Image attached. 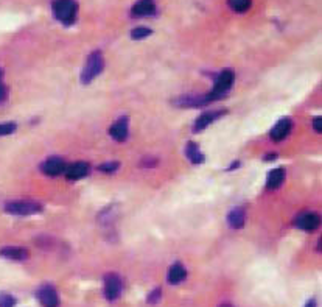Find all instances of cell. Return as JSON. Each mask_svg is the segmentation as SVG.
Masks as SVG:
<instances>
[{
	"label": "cell",
	"mask_w": 322,
	"mask_h": 307,
	"mask_svg": "<svg viewBox=\"0 0 322 307\" xmlns=\"http://www.w3.org/2000/svg\"><path fill=\"white\" fill-rule=\"evenodd\" d=\"M118 162H106V164H101L100 166V170L101 172H106V173H112V172H115L117 169H118Z\"/></svg>",
	"instance_id": "d4e9b609"
},
{
	"label": "cell",
	"mask_w": 322,
	"mask_h": 307,
	"mask_svg": "<svg viewBox=\"0 0 322 307\" xmlns=\"http://www.w3.org/2000/svg\"><path fill=\"white\" fill-rule=\"evenodd\" d=\"M227 5L235 13H246L252 7V2L251 0H227Z\"/></svg>",
	"instance_id": "ffe728a7"
},
{
	"label": "cell",
	"mask_w": 322,
	"mask_h": 307,
	"mask_svg": "<svg viewBox=\"0 0 322 307\" xmlns=\"http://www.w3.org/2000/svg\"><path fill=\"white\" fill-rule=\"evenodd\" d=\"M104 296L109 301H115L117 298H120L123 292V281L118 275L115 273H109L104 276Z\"/></svg>",
	"instance_id": "5b68a950"
},
{
	"label": "cell",
	"mask_w": 322,
	"mask_h": 307,
	"mask_svg": "<svg viewBox=\"0 0 322 307\" xmlns=\"http://www.w3.org/2000/svg\"><path fill=\"white\" fill-rule=\"evenodd\" d=\"M305 307H316V301H314V299H310V301L305 304Z\"/></svg>",
	"instance_id": "83f0119b"
},
{
	"label": "cell",
	"mask_w": 322,
	"mask_h": 307,
	"mask_svg": "<svg viewBox=\"0 0 322 307\" xmlns=\"http://www.w3.org/2000/svg\"><path fill=\"white\" fill-rule=\"evenodd\" d=\"M104 69V59H103V55L100 50H95L89 55L88 61H86V66L83 69V73H81V80L83 83H91L94 78H97V76L103 72Z\"/></svg>",
	"instance_id": "7a4b0ae2"
},
{
	"label": "cell",
	"mask_w": 322,
	"mask_h": 307,
	"mask_svg": "<svg viewBox=\"0 0 322 307\" xmlns=\"http://www.w3.org/2000/svg\"><path fill=\"white\" fill-rule=\"evenodd\" d=\"M284 179H285V170L284 169H274L268 175L266 187L268 189H277L282 182H284Z\"/></svg>",
	"instance_id": "d6986e66"
},
{
	"label": "cell",
	"mask_w": 322,
	"mask_h": 307,
	"mask_svg": "<svg viewBox=\"0 0 322 307\" xmlns=\"http://www.w3.org/2000/svg\"><path fill=\"white\" fill-rule=\"evenodd\" d=\"M290 131H291V120L290 119H282L271 130V139L275 140V142H280L290 134Z\"/></svg>",
	"instance_id": "9c48e42d"
},
{
	"label": "cell",
	"mask_w": 322,
	"mask_h": 307,
	"mask_svg": "<svg viewBox=\"0 0 322 307\" xmlns=\"http://www.w3.org/2000/svg\"><path fill=\"white\" fill-rule=\"evenodd\" d=\"M2 75H4V73H2V69H0V101H2V100L5 98V94H7L4 85H2Z\"/></svg>",
	"instance_id": "4316f807"
},
{
	"label": "cell",
	"mask_w": 322,
	"mask_h": 307,
	"mask_svg": "<svg viewBox=\"0 0 322 307\" xmlns=\"http://www.w3.org/2000/svg\"><path fill=\"white\" fill-rule=\"evenodd\" d=\"M64 173H66V176L69 179H81V178H84L89 173V164H86V162L70 164V166L66 167Z\"/></svg>",
	"instance_id": "8fae6325"
},
{
	"label": "cell",
	"mask_w": 322,
	"mask_h": 307,
	"mask_svg": "<svg viewBox=\"0 0 322 307\" xmlns=\"http://www.w3.org/2000/svg\"><path fill=\"white\" fill-rule=\"evenodd\" d=\"M227 220H229V224L233 228V229H241L245 226V211L241 208H235L229 212L227 215Z\"/></svg>",
	"instance_id": "e0dca14e"
},
{
	"label": "cell",
	"mask_w": 322,
	"mask_h": 307,
	"mask_svg": "<svg viewBox=\"0 0 322 307\" xmlns=\"http://www.w3.org/2000/svg\"><path fill=\"white\" fill-rule=\"evenodd\" d=\"M156 13V2L154 0H137L133 5L131 14L134 17H145V16H153Z\"/></svg>",
	"instance_id": "52a82bcc"
},
{
	"label": "cell",
	"mask_w": 322,
	"mask_h": 307,
	"mask_svg": "<svg viewBox=\"0 0 322 307\" xmlns=\"http://www.w3.org/2000/svg\"><path fill=\"white\" fill-rule=\"evenodd\" d=\"M16 298L10 293H0V307H14Z\"/></svg>",
	"instance_id": "7402d4cb"
},
{
	"label": "cell",
	"mask_w": 322,
	"mask_h": 307,
	"mask_svg": "<svg viewBox=\"0 0 322 307\" xmlns=\"http://www.w3.org/2000/svg\"><path fill=\"white\" fill-rule=\"evenodd\" d=\"M42 172L49 176H56L66 170V164L61 158H50L42 164Z\"/></svg>",
	"instance_id": "4fadbf2b"
},
{
	"label": "cell",
	"mask_w": 322,
	"mask_h": 307,
	"mask_svg": "<svg viewBox=\"0 0 322 307\" xmlns=\"http://www.w3.org/2000/svg\"><path fill=\"white\" fill-rule=\"evenodd\" d=\"M53 14L55 17L64 24V25H72L76 19V11L78 5L75 0H55L53 5Z\"/></svg>",
	"instance_id": "6da1fadb"
},
{
	"label": "cell",
	"mask_w": 322,
	"mask_h": 307,
	"mask_svg": "<svg viewBox=\"0 0 322 307\" xmlns=\"http://www.w3.org/2000/svg\"><path fill=\"white\" fill-rule=\"evenodd\" d=\"M185 153H187V158L190 159V162H193V164H201V162L204 161L203 151L199 150V147H198L195 142H188V144H187Z\"/></svg>",
	"instance_id": "ac0fdd59"
},
{
	"label": "cell",
	"mask_w": 322,
	"mask_h": 307,
	"mask_svg": "<svg viewBox=\"0 0 322 307\" xmlns=\"http://www.w3.org/2000/svg\"><path fill=\"white\" fill-rule=\"evenodd\" d=\"M223 114H226V111H210V112H206L203 114L201 117H198V120L195 122V127H193V131L195 133H201L204 131L212 122H215L218 117H221Z\"/></svg>",
	"instance_id": "ba28073f"
},
{
	"label": "cell",
	"mask_w": 322,
	"mask_h": 307,
	"mask_svg": "<svg viewBox=\"0 0 322 307\" xmlns=\"http://www.w3.org/2000/svg\"><path fill=\"white\" fill-rule=\"evenodd\" d=\"M16 131V124H0V136H8Z\"/></svg>",
	"instance_id": "603a6c76"
},
{
	"label": "cell",
	"mask_w": 322,
	"mask_h": 307,
	"mask_svg": "<svg viewBox=\"0 0 322 307\" xmlns=\"http://www.w3.org/2000/svg\"><path fill=\"white\" fill-rule=\"evenodd\" d=\"M160 296H162V290L160 289H156V290H153L149 295H148V304H157L159 302V299H160Z\"/></svg>",
	"instance_id": "cb8c5ba5"
},
{
	"label": "cell",
	"mask_w": 322,
	"mask_h": 307,
	"mask_svg": "<svg viewBox=\"0 0 322 307\" xmlns=\"http://www.w3.org/2000/svg\"><path fill=\"white\" fill-rule=\"evenodd\" d=\"M151 33H153V30L148 28V27H136L131 31V37L134 41H140V39H145V37H148Z\"/></svg>",
	"instance_id": "44dd1931"
},
{
	"label": "cell",
	"mask_w": 322,
	"mask_h": 307,
	"mask_svg": "<svg viewBox=\"0 0 322 307\" xmlns=\"http://www.w3.org/2000/svg\"><path fill=\"white\" fill-rule=\"evenodd\" d=\"M185 278H187V270L184 268L182 263H175L170 268V272H168V282L170 284H173V285L181 284Z\"/></svg>",
	"instance_id": "2e32d148"
},
{
	"label": "cell",
	"mask_w": 322,
	"mask_h": 307,
	"mask_svg": "<svg viewBox=\"0 0 322 307\" xmlns=\"http://www.w3.org/2000/svg\"><path fill=\"white\" fill-rule=\"evenodd\" d=\"M112 139H115L117 142H123L128 136V117H122L118 119L109 130Z\"/></svg>",
	"instance_id": "30bf717a"
},
{
	"label": "cell",
	"mask_w": 322,
	"mask_h": 307,
	"mask_svg": "<svg viewBox=\"0 0 322 307\" xmlns=\"http://www.w3.org/2000/svg\"><path fill=\"white\" fill-rule=\"evenodd\" d=\"M36 296L44 307H58L59 305L58 293H56L55 287H52V285H42L36 292Z\"/></svg>",
	"instance_id": "8992f818"
},
{
	"label": "cell",
	"mask_w": 322,
	"mask_h": 307,
	"mask_svg": "<svg viewBox=\"0 0 322 307\" xmlns=\"http://www.w3.org/2000/svg\"><path fill=\"white\" fill-rule=\"evenodd\" d=\"M313 128H314L316 133H320V131H322V119H320V117H316V119L313 120Z\"/></svg>",
	"instance_id": "484cf974"
},
{
	"label": "cell",
	"mask_w": 322,
	"mask_h": 307,
	"mask_svg": "<svg viewBox=\"0 0 322 307\" xmlns=\"http://www.w3.org/2000/svg\"><path fill=\"white\" fill-rule=\"evenodd\" d=\"M42 211V204L36 201H27V200H17V201H10L5 204V212L11 215H33Z\"/></svg>",
	"instance_id": "277c9868"
},
{
	"label": "cell",
	"mask_w": 322,
	"mask_h": 307,
	"mask_svg": "<svg viewBox=\"0 0 322 307\" xmlns=\"http://www.w3.org/2000/svg\"><path fill=\"white\" fill-rule=\"evenodd\" d=\"M221 307H230V305H227V304H226V305H221Z\"/></svg>",
	"instance_id": "f1b7e54d"
},
{
	"label": "cell",
	"mask_w": 322,
	"mask_h": 307,
	"mask_svg": "<svg viewBox=\"0 0 322 307\" xmlns=\"http://www.w3.org/2000/svg\"><path fill=\"white\" fill-rule=\"evenodd\" d=\"M0 256L5 259H11V260H25L28 259L30 253L28 250L22 247H5V248H0Z\"/></svg>",
	"instance_id": "7c38bea8"
},
{
	"label": "cell",
	"mask_w": 322,
	"mask_h": 307,
	"mask_svg": "<svg viewBox=\"0 0 322 307\" xmlns=\"http://www.w3.org/2000/svg\"><path fill=\"white\" fill-rule=\"evenodd\" d=\"M299 229H304L307 233H311L319 226V217L316 214H304L296 220Z\"/></svg>",
	"instance_id": "9a60e30c"
},
{
	"label": "cell",
	"mask_w": 322,
	"mask_h": 307,
	"mask_svg": "<svg viewBox=\"0 0 322 307\" xmlns=\"http://www.w3.org/2000/svg\"><path fill=\"white\" fill-rule=\"evenodd\" d=\"M233 80H235V75H233L232 70H223V72L217 76V80H215V85H213L212 91L207 94L209 101L223 98V97L227 94V91L232 88Z\"/></svg>",
	"instance_id": "3957f363"
},
{
	"label": "cell",
	"mask_w": 322,
	"mask_h": 307,
	"mask_svg": "<svg viewBox=\"0 0 322 307\" xmlns=\"http://www.w3.org/2000/svg\"><path fill=\"white\" fill-rule=\"evenodd\" d=\"M206 103H209L207 95H182L176 100V106L182 108H196Z\"/></svg>",
	"instance_id": "5bb4252c"
}]
</instances>
